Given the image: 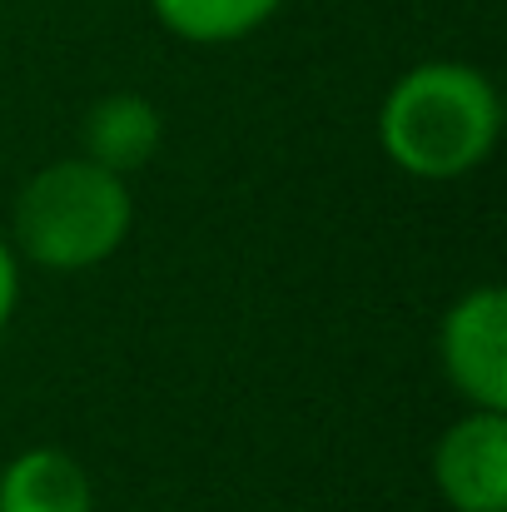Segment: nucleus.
Masks as SVG:
<instances>
[{
    "mask_svg": "<svg viewBox=\"0 0 507 512\" xmlns=\"http://www.w3.org/2000/svg\"><path fill=\"white\" fill-rule=\"evenodd\" d=\"M503 135L498 85L463 60H423L393 80L378 110L383 155L413 179H463Z\"/></svg>",
    "mask_w": 507,
    "mask_h": 512,
    "instance_id": "obj_1",
    "label": "nucleus"
},
{
    "mask_svg": "<svg viewBox=\"0 0 507 512\" xmlns=\"http://www.w3.org/2000/svg\"><path fill=\"white\" fill-rule=\"evenodd\" d=\"M135 229V199L125 174L85 155L55 160L15 199V249L50 274H85L120 254Z\"/></svg>",
    "mask_w": 507,
    "mask_h": 512,
    "instance_id": "obj_2",
    "label": "nucleus"
},
{
    "mask_svg": "<svg viewBox=\"0 0 507 512\" xmlns=\"http://www.w3.org/2000/svg\"><path fill=\"white\" fill-rule=\"evenodd\" d=\"M438 358L468 408L507 413V294L498 284L468 289L443 314Z\"/></svg>",
    "mask_w": 507,
    "mask_h": 512,
    "instance_id": "obj_3",
    "label": "nucleus"
},
{
    "mask_svg": "<svg viewBox=\"0 0 507 512\" xmlns=\"http://www.w3.org/2000/svg\"><path fill=\"white\" fill-rule=\"evenodd\" d=\"M433 478L453 512H507V413L468 408L438 438Z\"/></svg>",
    "mask_w": 507,
    "mask_h": 512,
    "instance_id": "obj_4",
    "label": "nucleus"
},
{
    "mask_svg": "<svg viewBox=\"0 0 507 512\" xmlns=\"http://www.w3.org/2000/svg\"><path fill=\"white\" fill-rule=\"evenodd\" d=\"M160 135H165V125H160L155 100H145L135 90H115L90 105V115L80 125V145H85L80 155L115 174H135L155 160Z\"/></svg>",
    "mask_w": 507,
    "mask_h": 512,
    "instance_id": "obj_5",
    "label": "nucleus"
},
{
    "mask_svg": "<svg viewBox=\"0 0 507 512\" xmlns=\"http://www.w3.org/2000/svg\"><path fill=\"white\" fill-rule=\"evenodd\" d=\"M0 512H95V488L65 448H25L0 473Z\"/></svg>",
    "mask_w": 507,
    "mask_h": 512,
    "instance_id": "obj_6",
    "label": "nucleus"
},
{
    "mask_svg": "<svg viewBox=\"0 0 507 512\" xmlns=\"http://www.w3.org/2000/svg\"><path fill=\"white\" fill-rule=\"evenodd\" d=\"M160 25L189 45H229L254 35L284 0H150Z\"/></svg>",
    "mask_w": 507,
    "mask_h": 512,
    "instance_id": "obj_7",
    "label": "nucleus"
},
{
    "mask_svg": "<svg viewBox=\"0 0 507 512\" xmlns=\"http://www.w3.org/2000/svg\"><path fill=\"white\" fill-rule=\"evenodd\" d=\"M15 304H20V254L0 239V334L15 319Z\"/></svg>",
    "mask_w": 507,
    "mask_h": 512,
    "instance_id": "obj_8",
    "label": "nucleus"
}]
</instances>
